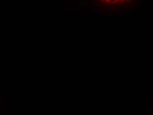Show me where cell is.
<instances>
[{"label": "cell", "mask_w": 153, "mask_h": 115, "mask_svg": "<svg viewBox=\"0 0 153 115\" xmlns=\"http://www.w3.org/2000/svg\"><path fill=\"white\" fill-rule=\"evenodd\" d=\"M98 4L102 3L106 6V9L108 10H113L116 9L120 5L129 4L131 1H135L136 0H95Z\"/></svg>", "instance_id": "1"}]
</instances>
